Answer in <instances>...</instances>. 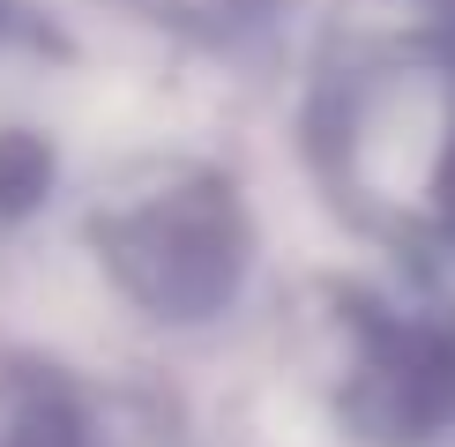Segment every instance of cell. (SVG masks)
<instances>
[{
	"mask_svg": "<svg viewBox=\"0 0 455 447\" xmlns=\"http://www.w3.org/2000/svg\"><path fill=\"white\" fill-rule=\"evenodd\" d=\"M83 239L105 284L164 328H202L246 291L254 216L217 164L149 157L105 179L83 209Z\"/></svg>",
	"mask_w": 455,
	"mask_h": 447,
	"instance_id": "2",
	"label": "cell"
},
{
	"mask_svg": "<svg viewBox=\"0 0 455 447\" xmlns=\"http://www.w3.org/2000/svg\"><path fill=\"white\" fill-rule=\"evenodd\" d=\"M0 447H112V418L68 372H15L0 403Z\"/></svg>",
	"mask_w": 455,
	"mask_h": 447,
	"instance_id": "4",
	"label": "cell"
},
{
	"mask_svg": "<svg viewBox=\"0 0 455 447\" xmlns=\"http://www.w3.org/2000/svg\"><path fill=\"white\" fill-rule=\"evenodd\" d=\"M433 8H441V23H448V30H455V0H433Z\"/></svg>",
	"mask_w": 455,
	"mask_h": 447,
	"instance_id": "6",
	"label": "cell"
},
{
	"mask_svg": "<svg viewBox=\"0 0 455 447\" xmlns=\"http://www.w3.org/2000/svg\"><path fill=\"white\" fill-rule=\"evenodd\" d=\"M307 164L366 239L455 261V30L336 60L307 105Z\"/></svg>",
	"mask_w": 455,
	"mask_h": 447,
	"instance_id": "1",
	"label": "cell"
},
{
	"mask_svg": "<svg viewBox=\"0 0 455 447\" xmlns=\"http://www.w3.org/2000/svg\"><path fill=\"white\" fill-rule=\"evenodd\" d=\"M329 403L366 447H426L455 425V298L344 284L329 306Z\"/></svg>",
	"mask_w": 455,
	"mask_h": 447,
	"instance_id": "3",
	"label": "cell"
},
{
	"mask_svg": "<svg viewBox=\"0 0 455 447\" xmlns=\"http://www.w3.org/2000/svg\"><path fill=\"white\" fill-rule=\"evenodd\" d=\"M135 8L187 45H246L283 15V0H135Z\"/></svg>",
	"mask_w": 455,
	"mask_h": 447,
	"instance_id": "5",
	"label": "cell"
}]
</instances>
